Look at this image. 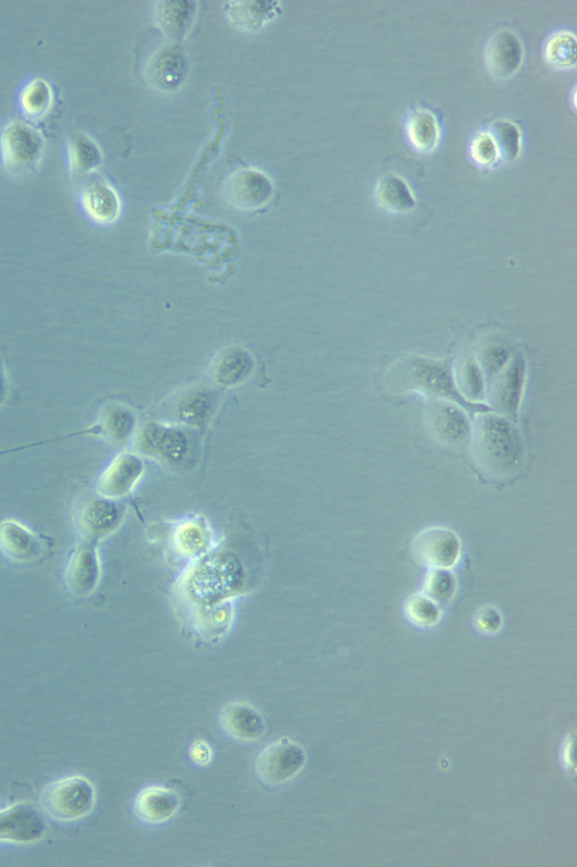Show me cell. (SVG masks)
<instances>
[{
  "label": "cell",
  "instance_id": "6da1fadb",
  "mask_svg": "<svg viewBox=\"0 0 577 867\" xmlns=\"http://www.w3.org/2000/svg\"><path fill=\"white\" fill-rule=\"evenodd\" d=\"M469 441L476 466L492 480H509L524 465V437L502 414H479L472 428Z\"/></svg>",
  "mask_w": 577,
  "mask_h": 867
},
{
  "label": "cell",
  "instance_id": "7a4b0ae2",
  "mask_svg": "<svg viewBox=\"0 0 577 867\" xmlns=\"http://www.w3.org/2000/svg\"><path fill=\"white\" fill-rule=\"evenodd\" d=\"M386 385L394 394L418 393L434 399H450L464 404L446 362L421 356H405L386 372Z\"/></svg>",
  "mask_w": 577,
  "mask_h": 867
},
{
  "label": "cell",
  "instance_id": "3957f363",
  "mask_svg": "<svg viewBox=\"0 0 577 867\" xmlns=\"http://www.w3.org/2000/svg\"><path fill=\"white\" fill-rule=\"evenodd\" d=\"M193 434L185 426L150 423L137 435V450L171 470H190L198 457V442Z\"/></svg>",
  "mask_w": 577,
  "mask_h": 867
},
{
  "label": "cell",
  "instance_id": "277c9868",
  "mask_svg": "<svg viewBox=\"0 0 577 867\" xmlns=\"http://www.w3.org/2000/svg\"><path fill=\"white\" fill-rule=\"evenodd\" d=\"M96 789L84 776H67L51 783L41 795L47 815L60 822H75L93 812Z\"/></svg>",
  "mask_w": 577,
  "mask_h": 867
},
{
  "label": "cell",
  "instance_id": "5b68a950",
  "mask_svg": "<svg viewBox=\"0 0 577 867\" xmlns=\"http://www.w3.org/2000/svg\"><path fill=\"white\" fill-rule=\"evenodd\" d=\"M46 148L42 134L23 122H12L0 132V159L11 174L33 171L41 161Z\"/></svg>",
  "mask_w": 577,
  "mask_h": 867
},
{
  "label": "cell",
  "instance_id": "8992f818",
  "mask_svg": "<svg viewBox=\"0 0 577 867\" xmlns=\"http://www.w3.org/2000/svg\"><path fill=\"white\" fill-rule=\"evenodd\" d=\"M125 515V507L117 500L89 495L76 505L74 523L83 541L98 544L123 524Z\"/></svg>",
  "mask_w": 577,
  "mask_h": 867
},
{
  "label": "cell",
  "instance_id": "52a82bcc",
  "mask_svg": "<svg viewBox=\"0 0 577 867\" xmlns=\"http://www.w3.org/2000/svg\"><path fill=\"white\" fill-rule=\"evenodd\" d=\"M303 747L290 740H280L264 750L256 760L259 780L267 787H280L294 779L305 767Z\"/></svg>",
  "mask_w": 577,
  "mask_h": 867
},
{
  "label": "cell",
  "instance_id": "ba28073f",
  "mask_svg": "<svg viewBox=\"0 0 577 867\" xmlns=\"http://www.w3.org/2000/svg\"><path fill=\"white\" fill-rule=\"evenodd\" d=\"M275 195V186L262 171L242 169L234 172L224 185L226 201L239 211H256Z\"/></svg>",
  "mask_w": 577,
  "mask_h": 867
},
{
  "label": "cell",
  "instance_id": "9c48e42d",
  "mask_svg": "<svg viewBox=\"0 0 577 867\" xmlns=\"http://www.w3.org/2000/svg\"><path fill=\"white\" fill-rule=\"evenodd\" d=\"M425 423L434 437L449 447H463L471 438L466 412L449 400L432 399L425 410Z\"/></svg>",
  "mask_w": 577,
  "mask_h": 867
},
{
  "label": "cell",
  "instance_id": "30bf717a",
  "mask_svg": "<svg viewBox=\"0 0 577 867\" xmlns=\"http://www.w3.org/2000/svg\"><path fill=\"white\" fill-rule=\"evenodd\" d=\"M218 398L211 387L193 386L172 401L170 414L180 426L203 430L218 408Z\"/></svg>",
  "mask_w": 577,
  "mask_h": 867
},
{
  "label": "cell",
  "instance_id": "8fae6325",
  "mask_svg": "<svg viewBox=\"0 0 577 867\" xmlns=\"http://www.w3.org/2000/svg\"><path fill=\"white\" fill-rule=\"evenodd\" d=\"M46 831V821L33 805L20 803L0 812V842L32 844L39 842Z\"/></svg>",
  "mask_w": 577,
  "mask_h": 867
},
{
  "label": "cell",
  "instance_id": "7c38bea8",
  "mask_svg": "<svg viewBox=\"0 0 577 867\" xmlns=\"http://www.w3.org/2000/svg\"><path fill=\"white\" fill-rule=\"evenodd\" d=\"M189 74V62L179 45L171 44L160 49L147 65V79L161 92H174L184 85Z\"/></svg>",
  "mask_w": 577,
  "mask_h": 867
},
{
  "label": "cell",
  "instance_id": "4fadbf2b",
  "mask_svg": "<svg viewBox=\"0 0 577 867\" xmlns=\"http://www.w3.org/2000/svg\"><path fill=\"white\" fill-rule=\"evenodd\" d=\"M65 581L76 597H86L97 590L101 581L98 544L81 540L68 561Z\"/></svg>",
  "mask_w": 577,
  "mask_h": 867
},
{
  "label": "cell",
  "instance_id": "5bb4252c",
  "mask_svg": "<svg viewBox=\"0 0 577 867\" xmlns=\"http://www.w3.org/2000/svg\"><path fill=\"white\" fill-rule=\"evenodd\" d=\"M525 379V358L518 354L499 373L490 394L491 407L506 418H514L520 407Z\"/></svg>",
  "mask_w": 577,
  "mask_h": 867
},
{
  "label": "cell",
  "instance_id": "9a60e30c",
  "mask_svg": "<svg viewBox=\"0 0 577 867\" xmlns=\"http://www.w3.org/2000/svg\"><path fill=\"white\" fill-rule=\"evenodd\" d=\"M255 371V358L239 345L223 348L211 361L209 375L212 382L225 388L248 382Z\"/></svg>",
  "mask_w": 577,
  "mask_h": 867
},
{
  "label": "cell",
  "instance_id": "2e32d148",
  "mask_svg": "<svg viewBox=\"0 0 577 867\" xmlns=\"http://www.w3.org/2000/svg\"><path fill=\"white\" fill-rule=\"evenodd\" d=\"M416 558L435 568L452 567L461 555L459 536L447 529H430L419 533L413 544Z\"/></svg>",
  "mask_w": 577,
  "mask_h": 867
},
{
  "label": "cell",
  "instance_id": "e0dca14e",
  "mask_svg": "<svg viewBox=\"0 0 577 867\" xmlns=\"http://www.w3.org/2000/svg\"><path fill=\"white\" fill-rule=\"evenodd\" d=\"M83 211L97 224L114 223L121 213V201L115 189L99 176L89 177L79 190Z\"/></svg>",
  "mask_w": 577,
  "mask_h": 867
},
{
  "label": "cell",
  "instance_id": "ac0fdd59",
  "mask_svg": "<svg viewBox=\"0 0 577 867\" xmlns=\"http://www.w3.org/2000/svg\"><path fill=\"white\" fill-rule=\"evenodd\" d=\"M0 553L16 563H29L40 559L45 546L40 537L21 522L13 519L0 521Z\"/></svg>",
  "mask_w": 577,
  "mask_h": 867
},
{
  "label": "cell",
  "instance_id": "d6986e66",
  "mask_svg": "<svg viewBox=\"0 0 577 867\" xmlns=\"http://www.w3.org/2000/svg\"><path fill=\"white\" fill-rule=\"evenodd\" d=\"M143 472L141 458L134 454L117 456L101 474L98 494L118 499L127 496L139 482Z\"/></svg>",
  "mask_w": 577,
  "mask_h": 867
},
{
  "label": "cell",
  "instance_id": "ffe728a7",
  "mask_svg": "<svg viewBox=\"0 0 577 867\" xmlns=\"http://www.w3.org/2000/svg\"><path fill=\"white\" fill-rule=\"evenodd\" d=\"M523 59V44L510 29H500L486 46V66L498 78H507L515 74L519 70Z\"/></svg>",
  "mask_w": 577,
  "mask_h": 867
},
{
  "label": "cell",
  "instance_id": "44dd1931",
  "mask_svg": "<svg viewBox=\"0 0 577 867\" xmlns=\"http://www.w3.org/2000/svg\"><path fill=\"white\" fill-rule=\"evenodd\" d=\"M230 23L241 32L256 33L281 13L277 2H231L225 4Z\"/></svg>",
  "mask_w": 577,
  "mask_h": 867
},
{
  "label": "cell",
  "instance_id": "7402d4cb",
  "mask_svg": "<svg viewBox=\"0 0 577 867\" xmlns=\"http://www.w3.org/2000/svg\"><path fill=\"white\" fill-rule=\"evenodd\" d=\"M156 21L171 44L179 45L187 37L196 15L197 3L161 2L156 3Z\"/></svg>",
  "mask_w": 577,
  "mask_h": 867
},
{
  "label": "cell",
  "instance_id": "603a6c76",
  "mask_svg": "<svg viewBox=\"0 0 577 867\" xmlns=\"http://www.w3.org/2000/svg\"><path fill=\"white\" fill-rule=\"evenodd\" d=\"M179 797L176 793L159 788L143 790L135 801V813L148 823H163L178 810Z\"/></svg>",
  "mask_w": 577,
  "mask_h": 867
},
{
  "label": "cell",
  "instance_id": "cb8c5ba5",
  "mask_svg": "<svg viewBox=\"0 0 577 867\" xmlns=\"http://www.w3.org/2000/svg\"><path fill=\"white\" fill-rule=\"evenodd\" d=\"M222 726L229 735L240 741L259 740L265 732L263 717L247 704L227 706L222 713Z\"/></svg>",
  "mask_w": 577,
  "mask_h": 867
},
{
  "label": "cell",
  "instance_id": "d4e9b609",
  "mask_svg": "<svg viewBox=\"0 0 577 867\" xmlns=\"http://www.w3.org/2000/svg\"><path fill=\"white\" fill-rule=\"evenodd\" d=\"M100 429L110 444L124 446L136 432V414L127 406L112 404L101 414Z\"/></svg>",
  "mask_w": 577,
  "mask_h": 867
},
{
  "label": "cell",
  "instance_id": "484cf974",
  "mask_svg": "<svg viewBox=\"0 0 577 867\" xmlns=\"http://www.w3.org/2000/svg\"><path fill=\"white\" fill-rule=\"evenodd\" d=\"M375 196L377 202L392 213H406L415 207L410 187L397 174L388 173L381 176Z\"/></svg>",
  "mask_w": 577,
  "mask_h": 867
},
{
  "label": "cell",
  "instance_id": "4316f807",
  "mask_svg": "<svg viewBox=\"0 0 577 867\" xmlns=\"http://www.w3.org/2000/svg\"><path fill=\"white\" fill-rule=\"evenodd\" d=\"M68 158L72 171L78 175L96 172L103 162L99 144L90 136L77 133L68 141Z\"/></svg>",
  "mask_w": 577,
  "mask_h": 867
},
{
  "label": "cell",
  "instance_id": "83f0119b",
  "mask_svg": "<svg viewBox=\"0 0 577 867\" xmlns=\"http://www.w3.org/2000/svg\"><path fill=\"white\" fill-rule=\"evenodd\" d=\"M52 103V88L43 78L34 79L22 89L20 104L28 116H45L50 111Z\"/></svg>",
  "mask_w": 577,
  "mask_h": 867
},
{
  "label": "cell",
  "instance_id": "f1b7e54d",
  "mask_svg": "<svg viewBox=\"0 0 577 867\" xmlns=\"http://www.w3.org/2000/svg\"><path fill=\"white\" fill-rule=\"evenodd\" d=\"M407 135L417 151H431L438 141V126L435 116L423 110L413 113L409 119Z\"/></svg>",
  "mask_w": 577,
  "mask_h": 867
},
{
  "label": "cell",
  "instance_id": "f546056e",
  "mask_svg": "<svg viewBox=\"0 0 577 867\" xmlns=\"http://www.w3.org/2000/svg\"><path fill=\"white\" fill-rule=\"evenodd\" d=\"M498 153L506 162H512L520 153V132L518 127L507 121H497L490 126Z\"/></svg>",
  "mask_w": 577,
  "mask_h": 867
},
{
  "label": "cell",
  "instance_id": "4dcf8cb0",
  "mask_svg": "<svg viewBox=\"0 0 577 867\" xmlns=\"http://www.w3.org/2000/svg\"><path fill=\"white\" fill-rule=\"evenodd\" d=\"M463 395L471 400H479L485 396V383L479 363L473 357H465L460 362L457 375Z\"/></svg>",
  "mask_w": 577,
  "mask_h": 867
},
{
  "label": "cell",
  "instance_id": "1f68e13d",
  "mask_svg": "<svg viewBox=\"0 0 577 867\" xmlns=\"http://www.w3.org/2000/svg\"><path fill=\"white\" fill-rule=\"evenodd\" d=\"M576 39L567 33L552 37L544 48L547 62L560 69L573 66L576 63Z\"/></svg>",
  "mask_w": 577,
  "mask_h": 867
},
{
  "label": "cell",
  "instance_id": "d6a6232c",
  "mask_svg": "<svg viewBox=\"0 0 577 867\" xmlns=\"http://www.w3.org/2000/svg\"><path fill=\"white\" fill-rule=\"evenodd\" d=\"M454 589V578L450 572L441 570V568H436V571L428 578L427 586H425L429 599L437 604H447L451 600Z\"/></svg>",
  "mask_w": 577,
  "mask_h": 867
},
{
  "label": "cell",
  "instance_id": "836d02e7",
  "mask_svg": "<svg viewBox=\"0 0 577 867\" xmlns=\"http://www.w3.org/2000/svg\"><path fill=\"white\" fill-rule=\"evenodd\" d=\"M509 349L502 344L491 343L480 350V366L489 375L499 374L509 363Z\"/></svg>",
  "mask_w": 577,
  "mask_h": 867
},
{
  "label": "cell",
  "instance_id": "e575fe53",
  "mask_svg": "<svg viewBox=\"0 0 577 867\" xmlns=\"http://www.w3.org/2000/svg\"><path fill=\"white\" fill-rule=\"evenodd\" d=\"M407 612L417 624H435L439 619V610L429 597L414 596L407 604Z\"/></svg>",
  "mask_w": 577,
  "mask_h": 867
},
{
  "label": "cell",
  "instance_id": "d590c367",
  "mask_svg": "<svg viewBox=\"0 0 577 867\" xmlns=\"http://www.w3.org/2000/svg\"><path fill=\"white\" fill-rule=\"evenodd\" d=\"M471 153L473 159L484 166L493 164L499 154L493 138L488 134H478L473 139Z\"/></svg>",
  "mask_w": 577,
  "mask_h": 867
},
{
  "label": "cell",
  "instance_id": "8d00e7d4",
  "mask_svg": "<svg viewBox=\"0 0 577 867\" xmlns=\"http://www.w3.org/2000/svg\"><path fill=\"white\" fill-rule=\"evenodd\" d=\"M179 543L184 545V548L188 553H197L203 546V534L202 531L197 527H188L180 531Z\"/></svg>",
  "mask_w": 577,
  "mask_h": 867
},
{
  "label": "cell",
  "instance_id": "74e56055",
  "mask_svg": "<svg viewBox=\"0 0 577 867\" xmlns=\"http://www.w3.org/2000/svg\"><path fill=\"white\" fill-rule=\"evenodd\" d=\"M477 622L482 632L494 633L499 631L501 617L498 611L489 608L478 615Z\"/></svg>",
  "mask_w": 577,
  "mask_h": 867
},
{
  "label": "cell",
  "instance_id": "f35d334b",
  "mask_svg": "<svg viewBox=\"0 0 577 867\" xmlns=\"http://www.w3.org/2000/svg\"><path fill=\"white\" fill-rule=\"evenodd\" d=\"M10 391L9 377L2 358H0V406L8 399Z\"/></svg>",
  "mask_w": 577,
  "mask_h": 867
}]
</instances>
